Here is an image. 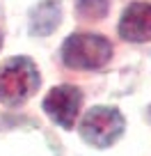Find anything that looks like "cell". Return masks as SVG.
<instances>
[{"label":"cell","instance_id":"2","mask_svg":"<svg viewBox=\"0 0 151 156\" xmlns=\"http://www.w3.org/2000/svg\"><path fill=\"white\" fill-rule=\"evenodd\" d=\"M112 55L105 37L89 32H76L62 44V60L71 69H101Z\"/></svg>","mask_w":151,"mask_h":156},{"label":"cell","instance_id":"4","mask_svg":"<svg viewBox=\"0 0 151 156\" xmlns=\"http://www.w3.org/2000/svg\"><path fill=\"white\" fill-rule=\"evenodd\" d=\"M80 106H83V92L73 85H57L44 99V110L55 124L71 129L78 119Z\"/></svg>","mask_w":151,"mask_h":156},{"label":"cell","instance_id":"5","mask_svg":"<svg viewBox=\"0 0 151 156\" xmlns=\"http://www.w3.org/2000/svg\"><path fill=\"white\" fill-rule=\"evenodd\" d=\"M119 34L126 41H149L151 39V5L133 2L124 9L119 21Z\"/></svg>","mask_w":151,"mask_h":156},{"label":"cell","instance_id":"6","mask_svg":"<svg viewBox=\"0 0 151 156\" xmlns=\"http://www.w3.org/2000/svg\"><path fill=\"white\" fill-rule=\"evenodd\" d=\"M62 19V7L55 0H44L30 12V32L41 37V34H50L60 25Z\"/></svg>","mask_w":151,"mask_h":156},{"label":"cell","instance_id":"8","mask_svg":"<svg viewBox=\"0 0 151 156\" xmlns=\"http://www.w3.org/2000/svg\"><path fill=\"white\" fill-rule=\"evenodd\" d=\"M0 46H2V37H0Z\"/></svg>","mask_w":151,"mask_h":156},{"label":"cell","instance_id":"7","mask_svg":"<svg viewBox=\"0 0 151 156\" xmlns=\"http://www.w3.org/2000/svg\"><path fill=\"white\" fill-rule=\"evenodd\" d=\"M110 9V0H78L76 2V12L78 16L83 19H89V21H98L108 14Z\"/></svg>","mask_w":151,"mask_h":156},{"label":"cell","instance_id":"9","mask_svg":"<svg viewBox=\"0 0 151 156\" xmlns=\"http://www.w3.org/2000/svg\"><path fill=\"white\" fill-rule=\"evenodd\" d=\"M149 115H151V110H149Z\"/></svg>","mask_w":151,"mask_h":156},{"label":"cell","instance_id":"3","mask_svg":"<svg viewBox=\"0 0 151 156\" xmlns=\"http://www.w3.org/2000/svg\"><path fill=\"white\" fill-rule=\"evenodd\" d=\"M124 126H126V119L117 108L96 106L89 112H85L83 122H80V136L92 147L105 149L122 138Z\"/></svg>","mask_w":151,"mask_h":156},{"label":"cell","instance_id":"1","mask_svg":"<svg viewBox=\"0 0 151 156\" xmlns=\"http://www.w3.org/2000/svg\"><path fill=\"white\" fill-rule=\"evenodd\" d=\"M39 87V71L30 58L16 55L0 64V103L16 106Z\"/></svg>","mask_w":151,"mask_h":156}]
</instances>
